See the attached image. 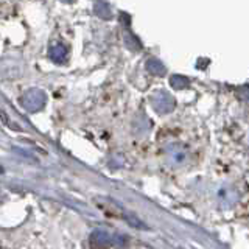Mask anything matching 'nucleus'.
Instances as JSON below:
<instances>
[{"instance_id":"obj_1","label":"nucleus","mask_w":249,"mask_h":249,"mask_svg":"<svg viewBox=\"0 0 249 249\" xmlns=\"http://www.w3.org/2000/svg\"><path fill=\"white\" fill-rule=\"evenodd\" d=\"M45 93L39 89H31L20 97V105L27 109L28 112H36L42 109L45 105Z\"/></svg>"},{"instance_id":"obj_2","label":"nucleus","mask_w":249,"mask_h":249,"mask_svg":"<svg viewBox=\"0 0 249 249\" xmlns=\"http://www.w3.org/2000/svg\"><path fill=\"white\" fill-rule=\"evenodd\" d=\"M151 103H153V107L159 114H167L170 111H173V107H175V100L171 98L170 93L163 92V90L154 93L151 98Z\"/></svg>"},{"instance_id":"obj_3","label":"nucleus","mask_w":249,"mask_h":249,"mask_svg":"<svg viewBox=\"0 0 249 249\" xmlns=\"http://www.w3.org/2000/svg\"><path fill=\"white\" fill-rule=\"evenodd\" d=\"M92 248L95 249H105L112 243V235L105 229H95L89 237Z\"/></svg>"},{"instance_id":"obj_4","label":"nucleus","mask_w":249,"mask_h":249,"mask_svg":"<svg viewBox=\"0 0 249 249\" xmlns=\"http://www.w3.org/2000/svg\"><path fill=\"white\" fill-rule=\"evenodd\" d=\"M187 158H189V154H187V151L184 150V148H175V150L170 151L168 159L171 162V165L179 167V165H182V163H185Z\"/></svg>"},{"instance_id":"obj_5","label":"nucleus","mask_w":249,"mask_h":249,"mask_svg":"<svg viewBox=\"0 0 249 249\" xmlns=\"http://www.w3.org/2000/svg\"><path fill=\"white\" fill-rule=\"evenodd\" d=\"M50 58L54 62L61 64V62L66 59V49L61 44H54L53 47H50Z\"/></svg>"},{"instance_id":"obj_6","label":"nucleus","mask_w":249,"mask_h":249,"mask_svg":"<svg viewBox=\"0 0 249 249\" xmlns=\"http://www.w3.org/2000/svg\"><path fill=\"white\" fill-rule=\"evenodd\" d=\"M148 69H150V72L158 73V75H160V73L165 72V69H163V66L160 64V62H159L158 59H151L150 62H148Z\"/></svg>"},{"instance_id":"obj_7","label":"nucleus","mask_w":249,"mask_h":249,"mask_svg":"<svg viewBox=\"0 0 249 249\" xmlns=\"http://www.w3.org/2000/svg\"><path fill=\"white\" fill-rule=\"evenodd\" d=\"M187 84H189V81H187L184 76H173V78H171V86L176 88V89H182V88H185Z\"/></svg>"},{"instance_id":"obj_8","label":"nucleus","mask_w":249,"mask_h":249,"mask_svg":"<svg viewBox=\"0 0 249 249\" xmlns=\"http://www.w3.org/2000/svg\"><path fill=\"white\" fill-rule=\"evenodd\" d=\"M64 2H69L70 3V2H73V0H64Z\"/></svg>"}]
</instances>
